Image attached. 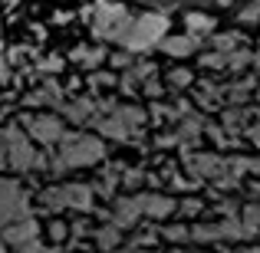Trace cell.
<instances>
[{
	"instance_id": "1",
	"label": "cell",
	"mask_w": 260,
	"mask_h": 253,
	"mask_svg": "<svg viewBox=\"0 0 260 253\" xmlns=\"http://www.w3.org/2000/svg\"><path fill=\"white\" fill-rule=\"evenodd\" d=\"M102 155H106V145L95 135H63L59 152L50 158V171L53 174H63L70 168H86V165L102 161Z\"/></svg>"
},
{
	"instance_id": "2",
	"label": "cell",
	"mask_w": 260,
	"mask_h": 253,
	"mask_svg": "<svg viewBox=\"0 0 260 253\" xmlns=\"http://www.w3.org/2000/svg\"><path fill=\"white\" fill-rule=\"evenodd\" d=\"M165 30H168V17L165 13H142L128 23V30L122 33L119 43L125 46L128 53H142V50H152L155 43H165Z\"/></svg>"
},
{
	"instance_id": "3",
	"label": "cell",
	"mask_w": 260,
	"mask_h": 253,
	"mask_svg": "<svg viewBox=\"0 0 260 253\" xmlns=\"http://www.w3.org/2000/svg\"><path fill=\"white\" fill-rule=\"evenodd\" d=\"M86 17H89V23H92V33L102 37V40H122V33L132 23L128 10L122 4H115V0H102V4L89 7Z\"/></svg>"
},
{
	"instance_id": "4",
	"label": "cell",
	"mask_w": 260,
	"mask_h": 253,
	"mask_svg": "<svg viewBox=\"0 0 260 253\" xmlns=\"http://www.w3.org/2000/svg\"><path fill=\"white\" fill-rule=\"evenodd\" d=\"M92 194L95 188L92 184H59V188H46L43 191V204L50 210H92Z\"/></svg>"
},
{
	"instance_id": "5",
	"label": "cell",
	"mask_w": 260,
	"mask_h": 253,
	"mask_svg": "<svg viewBox=\"0 0 260 253\" xmlns=\"http://www.w3.org/2000/svg\"><path fill=\"white\" fill-rule=\"evenodd\" d=\"M23 217H30V197L23 194V188L17 181L0 177V230L23 221Z\"/></svg>"
},
{
	"instance_id": "6",
	"label": "cell",
	"mask_w": 260,
	"mask_h": 253,
	"mask_svg": "<svg viewBox=\"0 0 260 253\" xmlns=\"http://www.w3.org/2000/svg\"><path fill=\"white\" fill-rule=\"evenodd\" d=\"M145 122V112L142 109H135V105H122V109H115V115H109V119H99L95 125H99V132L102 135H109V138H115V141H125L128 135L135 132V128Z\"/></svg>"
},
{
	"instance_id": "7",
	"label": "cell",
	"mask_w": 260,
	"mask_h": 253,
	"mask_svg": "<svg viewBox=\"0 0 260 253\" xmlns=\"http://www.w3.org/2000/svg\"><path fill=\"white\" fill-rule=\"evenodd\" d=\"M4 135H7V155H10V168L13 171H30V168L40 165V155L30 148V138L23 135L20 125H7Z\"/></svg>"
},
{
	"instance_id": "8",
	"label": "cell",
	"mask_w": 260,
	"mask_h": 253,
	"mask_svg": "<svg viewBox=\"0 0 260 253\" xmlns=\"http://www.w3.org/2000/svg\"><path fill=\"white\" fill-rule=\"evenodd\" d=\"M23 128L43 145H53V141H63V125H59L56 115H23Z\"/></svg>"
},
{
	"instance_id": "9",
	"label": "cell",
	"mask_w": 260,
	"mask_h": 253,
	"mask_svg": "<svg viewBox=\"0 0 260 253\" xmlns=\"http://www.w3.org/2000/svg\"><path fill=\"white\" fill-rule=\"evenodd\" d=\"M184 165H188L191 174H201V177H214V181H221L228 161L214 158V155H188V152H184Z\"/></svg>"
},
{
	"instance_id": "10",
	"label": "cell",
	"mask_w": 260,
	"mask_h": 253,
	"mask_svg": "<svg viewBox=\"0 0 260 253\" xmlns=\"http://www.w3.org/2000/svg\"><path fill=\"white\" fill-rule=\"evenodd\" d=\"M135 204H139V210L145 217H155V221H161V217H168V214L178 210V204L165 194H135Z\"/></svg>"
},
{
	"instance_id": "11",
	"label": "cell",
	"mask_w": 260,
	"mask_h": 253,
	"mask_svg": "<svg viewBox=\"0 0 260 253\" xmlns=\"http://www.w3.org/2000/svg\"><path fill=\"white\" fill-rule=\"evenodd\" d=\"M0 234H4V240L10 243V247L20 250V247H26V243L37 240L40 227H37V221H33V217H23V221H17V224H10V227H4Z\"/></svg>"
},
{
	"instance_id": "12",
	"label": "cell",
	"mask_w": 260,
	"mask_h": 253,
	"mask_svg": "<svg viewBox=\"0 0 260 253\" xmlns=\"http://www.w3.org/2000/svg\"><path fill=\"white\" fill-rule=\"evenodd\" d=\"M139 217H142V210H139L135 194H132V197H119V201H115V207H112V214H106V221H112L119 230H128V227H135V224H139Z\"/></svg>"
},
{
	"instance_id": "13",
	"label": "cell",
	"mask_w": 260,
	"mask_h": 253,
	"mask_svg": "<svg viewBox=\"0 0 260 253\" xmlns=\"http://www.w3.org/2000/svg\"><path fill=\"white\" fill-rule=\"evenodd\" d=\"M148 76H155V66H152V63H139V66H132V69H125V76L119 79L122 92H135V89H145V79H148Z\"/></svg>"
},
{
	"instance_id": "14",
	"label": "cell",
	"mask_w": 260,
	"mask_h": 253,
	"mask_svg": "<svg viewBox=\"0 0 260 253\" xmlns=\"http://www.w3.org/2000/svg\"><path fill=\"white\" fill-rule=\"evenodd\" d=\"M198 43H201V37H198V33H184V37H165L161 50H165L168 56H188V53L198 50Z\"/></svg>"
},
{
	"instance_id": "15",
	"label": "cell",
	"mask_w": 260,
	"mask_h": 253,
	"mask_svg": "<svg viewBox=\"0 0 260 253\" xmlns=\"http://www.w3.org/2000/svg\"><path fill=\"white\" fill-rule=\"evenodd\" d=\"M56 112H63L66 119H73V122H89V119H92V112H95V102H92V99H76V102H63V105H59Z\"/></svg>"
},
{
	"instance_id": "16",
	"label": "cell",
	"mask_w": 260,
	"mask_h": 253,
	"mask_svg": "<svg viewBox=\"0 0 260 253\" xmlns=\"http://www.w3.org/2000/svg\"><path fill=\"white\" fill-rule=\"evenodd\" d=\"M95 243H99V250H115L122 243V230L115 227V224L99 227V230H95Z\"/></svg>"
},
{
	"instance_id": "17",
	"label": "cell",
	"mask_w": 260,
	"mask_h": 253,
	"mask_svg": "<svg viewBox=\"0 0 260 253\" xmlns=\"http://www.w3.org/2000/svg\"><path fill=\"white\" fill-rule=\"evenodd\" d=\"M119 171H122V165L102 168V177H99V184H95V191H99V194H106V197H112L115 194V184H119Z\"/></svg>"
},
{
	"instance_id": "18",
	"label": "cell",
	"mask_w": 260,
	"mask_h": 253,
	"mask_svg": "<svg viewBox=\"0 0 260 253\" xmlns=\"http://www.w3.org/2000/svg\"><path fill=\"white\" fill-rule=\"evenodd\" d=\"M73 59H76V63H83V66H89V69H92L95 63H102V59H106V50H86V46H79V50L73 53Z\"/></svg>"
},
{
	"instance_id": "19",
	"label": "cell",
	"mask_w": 260,
	"mask_h": 253,
	"mask_svg": "<svg viewBox=\"0 0 260 253\" xmlns=\"http://www.w3.org/2000/svg\"><path fill=\"white\" fill-rule=\"evenodd\" d=\"M237 43H241V37H237V33H221V37H214L217 53H237Z\"/></svg>"
},
{
	"instance_id": "20",
	"label": "cell",
	"mask_w": 260,
	"mask_h": 253,
	"mask_svg": "<svg viewBox=\"0 0 260 253\" xmlns=\"http://www.w3.org/2000/svg\"><path fill=\"white\" fill-rule=\"evenodd\" d=\"M201 66L204 69H224L228 66V53H208V56H201Z\"/></svg>"
},
{
	"instance_id": "21",
	"label": "cell",
	"mask_w": 260,
	"mask_h": 253,
	"mask_svg": "<svg viewBox=\"0 0 260 253\" xmlns=\"http://www.w3.org/2000/svg\"><path fill=\"white\" fill-rule=\"evenodd\" d=\"M244 224H247L250 234H257V230H260V210L257 207H247V210H244Z\"/></svg>"
},
{
	"instance_id": "22",
	"label": "cell",
	"mask_w": 260,
	"mask_h": 253,
	"mask_svg": "<svg viewBox=\"0 0 260 253\" xmlns=\"http://www.w3.org/2000/svg\"><path fill=\"white\" fill-rule=\"evenodd\" d=\"M188 26H191V30H198V33H201V30H211L214 23H211L208 17H201V13H188Z\"/></svg>"
},
{
	"instance_id": "23",
	"label": "cell",
	"mask_w": 260,
	"mask_h": 253,
	"mask_svg": "<svg viewBox=\"0 0 260 253\" xmlns=\"http://www.w3.org/2000/svg\"><path fill=\"white\" fill-rule=\"evenodd\" d=\"M50 237H53L56 243H63L66 237H70V227H66L63 221H53V224H50Z\"/></svg>"
},
{
	"instance_id": "24",
	"label": "cell",
	"mask_w": 260,
	"mask_h": 253,
	"mask_svg": "<svg viewBox=\"0 0 260 253\" xmlns=\"http://www.w3.org/2000/svg\"><path fill=\"white\" fill-rule=\"evenodd\" d=\"M168 83L172 86H191V73L188 69H172L168 73Z\"/></svg>"
},
{
	"instance_id": "25",
	"label": "cell",
	"mask_w": 260,
	"mask_h": 253,
	"mask_svg": "<svg viewBox=\"0 0 260 253\" xmlns=\"http://www.w3.org/2000/svg\"><path fill=\"white\" fill-rule=\"evenodd\" d=\"M161 234H165L168 240H184V237H188V227H184V224H178V227H165Z\"/></svg>"
},
{
	"instance_id": "26",
	"label": "cell",
	"mask_w": 260,
	"mask_h": 253,
	"mask_svg": "<svg viewBox=\"0 0 260 253\" xmlns=\"http://www.w3.org/2000/svg\"><path fill=\"white\" fill-rule=\"evenodd\" d=\"M178 210H181V217H198L201 214V201H184Z\"/></svg>"
},
{
	"instance_id": "27",
	"label": "cell",
	"mask_w": 260,
	"mask_h": 253,
	"mask_svg": "<svg viewBox=\"0 0 260 253\" xmlns=\"http://www.w3.org/2000/svg\"><path fill=\"white\" fill-rule=\"evenodd\" d=\"M112 83H115V79L109 76V73H95V76L89 79V86H92V89H99V86H112Z\"/></svg>"
},
{
	"instance_id": "28",
	"label": "cell",
	"mask_w": 260,
	"mask_h": 253,
	"mask_svg": "<svg viewBox=\"0 0 260 253\" xmlns=\"http://www.w3.org/2000/svg\"><path fill=\"white\" fill-rule=\"evenodd\" d=\"M0 168H10V155H7V135L0 132Z\"/></svg>"
},
{
	"instance_id": "29",
	"label": "cell",
	"mask_w": 260,
	"mask_h": 253,
	"mask_svg": "<svg viewBox=\"0 0 260 253\" xmlns=\"http://www.w3.org/2000/svg\"><path fill=\"white\" fill-rule=\"evenodd\" d=\"M241 20H244V23H254V20H260V7H247V10L241 13Z\"/></svg>"
},
{
	"instance_id": "30",
	"label": "cell",
	"mask_w": 260,
	"mask_h": 253,
	"mask_svg": "<svg viewBox=\"0 0 260 253\" xmlns=\"http://www.w3.org/2000/svg\"><path fill=\"white\" fill-rule=\"evenodd\" d=\"M40 66H43L46 73H53V69H59V66H63V63H59V56H46V59H43V63H40Z\"/></svg>"
},
{
	"instance_id": "31",
	"label": "cell",
	"mask_w": 260,
	"mask_h": 253,
	"mask_svg": "<svg viewBox=\"0 0 260 253\" xmlns=\"http://www.w3.org/2000/svg\"><path fill=\"white\" fill-rule=\"evenodd\" d=\"M17 253H43V247H40V240H33V243H26V247H20Z\"/></svg>"
},
{
	"instance_id": "32",
	"label": "cell",
	"mask_w": 260,
	"mask_h": 253,
	"mask_svg": "<svg viewBox=\"0 0 260 253\" xmlns=\"http://www.w3.org/2000/svg\"><path fill=\"white\" fill-rule=\"evenodd\" d=\"M142 181V171H128L125 174V184H139Z\"/></svg>"
},
{
	"instance_id": "33",
	"label": "cell",
	"mask_w": 260,
	"mask_h": 253,
	"mask_svg": "<svg viewBox=\"0 0 260 253\" xmlns=\"http://www.w3.org/2000/svg\"><path fill=\"white\" fill-rule=\"evenodd\" d=\"M145 92H148V95H158L161 89H158V83H155V79H148V83H145Z\"/></svg>"
},
{
	"instance_id": "34",
	"label": "cell",
	"mask_w": 260,
	"mask_h": 253,
	"mask_svg": "<svg viewBox=\"0 0 260 253\" xmlns=\"http://www.w3.org/2000/svg\"><path fill=\"white\" fill-rule=\"evenodd\" d=\"M86 230H89V224H86V221H79V224H73V234H76V237H79V234H86Z\"/></svg>"
},
{
	"instance_id": "35",
	"label": "cell",
	"mask_w": 260,
	"mask_h": 253,
	"mask_svg": "<svg viewBox=\"0 0 260 253\" xmlns=\"http://www.w3.org/2000/svg\"><path fill=\"white\" fill-rule=\"evenodd\" d=\"M7 76H10V69H7V63L0 59V83H7Z\"/></svg>"
},
{
	"instance_id": "36",
	"label": "cell",
	"mask_w": 260,
	"mask_h": 253,
	"mask_svg": "<svg viewBox=\"0 0 260 253\" xmlns=\"http://www.w3.org/2000/svg\"><path fill=\"white\" fill-rule=\"evenodd\" d=\"M228 253H260V247H254V250H228Z\"/></svg>"
},
{
	"instance_id": "37",
	"label": "cell",
	"mask_w": 260,
	"mask_h": 253,
	"mask_svg": "<svg viewBox=\"0 0 260 253\" xmlns=\"http://www.w3.org/2000/svg\"><path fill=\"white\" fill-rule=\"evenodd\" d=\"M4 243H7V240H4V234H0V253H7V247H4Z\"/></svg>"
},
{
	"instance_id": "38",
	"label": "cell",
	"mask_w": 260,
	"mask_h": 253,
	"mask_svg": "<svg viewBox=\"0 0 260 253\" xmlns=\"http://www.w3.org/2000/svg\"><path fill=\"white\" fill-rule=\"evenodd\" d=\"M254 66H257V69H260V53H254Z\"/></svg>"
},
{
	"instance_id": "39",
	"label": "cell",
	"mask_w": 260,
	"mask_h": 253,
	"mask_svg": "<svg viewBox=\"0 0 260 253\" xmlns=\"http://www.w3.org/2000/svg\"><path fill=\"white\" fill-rule=\"evenodd\" d=\"M172 253H184V250H172Z\"/></svg>"
}]
</instances>
